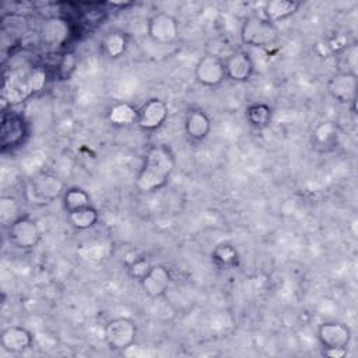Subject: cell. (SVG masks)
Returning <instances> with one entry per match:
<instances>
[{
  "label": "cell",
  "mask_w": 358,
  "mask_h": 358,
  "mask_svg": "<svg viewBox=\"0 0 358 358\" xmlns=\"http://www.w3.org/2000/svg\"><path fill=\"white\" fill-rule=\"evenodd\" d=\"M194 78L201 87H220L227 80L224 60L213 53L203 55L194 66Z\"/></svg>",
  "instance_id": "cell-7"
},
{
  "label": "cell",
  "mask_w": 358,
  "mask_h": 358,
  "mask_svg": "<svg viewBox=\"0 0 358 358\" xmlns=\"http://www.w3.org/2000/svg\"><path fill=\"white\" fill-rule=\"evenodd\" d=\"M67 220L74 229L87 231L96 225V222L99 220V213L92 204H90V206H85L83 208L69 213Z\"/></svg>",
  "instance_id": "cell-24"
},
{
  "label": "cell",
  "mask_w": 358,
  "mask_h": 358,
  "mask_svg": "<svg viewBox=\"0 0 358 358\" xmlns=\"http://www.w3.org/2000/svg\"><path fill=\"white\" fill-rule=\"evenodd\" d=\"M143 292L151 298L158 299L162 298L171 287L172 274L168 267L164 264H152L148 273L138 281Z\"/></svg>",
  "instance_id": "cell-12"
},
{
  "label": "cell",
  "mask_w": 358,
  "mask_h": 358,
  "mask_svg": "<svg viewBox=\"0 0 358 358\" xmlns=\"http://www.w3.org/2000/svg\"><path fill=\"white\" fill-rule=\"evenodd\" d=\"M137 333V323L133 319L119 316L106 322L103 327V340L109 350L123 352L136 343Z\"/></svg>",
  "instance_id": "cell-4"
},
{
  "label": "cell",
  "mask_w": 358,
  "mask_h": 358,
  "mask_svg": "<svg viewBox=\"0 0 358 358\" xmlns=\"http://www.w3.org/2000/svg\"><path fill=\"white\" fill-rule=\"evenodd\" d=\"M62 204L64 211L69 214L71 211H76L78 208H83L85 206L91 204V196L90 193L78 186L66 187L63 196H62Z\"/></svg>",
  "instance_id": "cell-25"
},
{
  "label": "cell",
  "mask_w": 358,
  "mask_h": 358,
  "mask_svg": "<svg viewBox=\"0 0 358 358\" xmlns=\"http://www.w3.org/2000/svg\"><path fill=\"white\" fill-rule=\"evenodd\" d=\"M175 154L166 144H154L147 148L134 186L141 194H151L169 182L175 171Z\"/></svg>",
  "instance_id": "cell-1"
},
{
  "label": "cell",
  "mask_w": 358,
  "mask_h": 358,
  "mask_svg": "<svg viewBox=\"0 0 358 358\" xmlns=\"http://www.w3.org/2000/svg\"><path fill=\"white\" fill-rule=\"evenodd\" d=\"M245 117L253 129L263 130L271 124L273 109L266 102H253L246 106Z\"/></svg>",
  "instance_id": "cell-20"
},
{
  "label": "cell",
  "mask_w": 358,
  "mask_h": 358,
  "mask_svg": "<svg viewBox=\"0 0 358 358\" xmlns=\"http://www.w3.org/2000/svg\"><path fill=\"white\" fill-rule=\"evenodd\" d=\"M323 355L329 358H344L347 355V348H323Z\"/></svg>",
  "instance_id": "cell-29"
},
{
  "label": "cell",
  "mask_w": 358,
  "mask_h": 358,
  "mask_svg": "<svg viewBox=\"0 0 358 358\" xmlns=\"http://www.w3.org/2000/svg\"><path fill=\"white\" fill-rule=\"evenodd\" d=\"M317 340L323 348H347L351 343V329L337 320H327L317 327Z\"/></svg>",
  "instance_id": "cell-11"
},
{
  "label": "cell",
  "mask_w": 358,
  "mask_h": 358,
  "mask_svg": "<svg viewBox=\"0 0 358 358\" xmlns=\"http://www.w3.org/2000/svg\"><path fill=\"white\" fill-rule=\"evenodd\" d=\"M340 141V129L334 122L324 120L317 123L310 133V145L317 152L333 151Z\"/></svg>",
  "instance_id": "cell-16"
},
{
  "label": "cell",
  "mask_w": 358,
  "mask_h": 358,
  "mask_svg": "<svg viewBox=\"0 0 358 358\" xmlns=\"http://www.w3.org/2000/svg\"><path fill=\"white\" fill-rule=\"evenodd\" d=\"M7 234L10 243L22 250L34 249L42 238V232L36 220L28 215H21L20 218H17L7 228Z\"/></svg>",
  "instance_id": "cell-5"
},
{
  "label": "cell",
  "mask_w": 358,
  "mask_h": 358,
  "mask_svg": "<svg viewBox=\"0 0 358 358\" xmlns=\"http://www.w3.org/2000/svg\"><path fill=\"white\" fill-rule=\"evenodd\" d=\"M129 46V39L122 31H110L101 41V49L109 59L122 57Z\"/></svg>",
  "instance_id": "cell-23"
},
{
  "label": "cell",
  "mask_w": 358,
  "mask_h": 358,
  "mask_svg": "<svg viewBox=\"0 0 358 358\" xmlns=\"http://www.w3.org/2000/svg\"><path fill=\"white\" fill-rule=\"evenodd\" d=\"M211 119L200 106H190L185 113L183 129L187 140L193 144L203 143L211 133Z\"/></svg>",
  "instance_id": "cell-10"
},
{
  "label": "cell",
  "mask_w": 358,
  "mask_h": 358,
  "mask_svg": "<svg viewBox=\"0 0 358 358\" xmlns=\"http://www.w3.org/2000/svg\"><path fill=\"white\" fill-rule=\"evenodd\" d=\"M28 136V126L22 116L15 113H4L1 120L0 141L3 150L21 145Z\"/></svg>",
  "instance_id": "cell-13"
},
{
  "label": "cell",
  "mask_w": 358,
  "mask_h": 358,
  "mask_svg": "<svg viewBox=\"0 0 358 358\" xmlns=\"http://www.w3.org/2000/svg\"><path fill=\"white\" fill-rule=\"evenodd\" d=\"M34 344V334L24 326H8L0 333V345L10 354H22Z\"/></svg>",
  "instance_id": "cell-15"
},
{
  "label": "cell",
  "mask_w": 358,
  "mask_h": 358,
  "mask_svg": "<svg viewBox=\"0 0 358 358\" xmlns=\"http://www.w3.org/2000/svg\"><path fill=\"white\" fill-rule=\"evenodd\" d=\"M64 190L66 185L56 173L41 172L28 180L25 194L32 204L46 206L56 199H62Z\"/></svg>",
  "instance_id": "cell-3"
},
{
  "label": "cell",
  "mask_w": 358,
  "mask_h": 358,
  "mask_svg": "<svg viewBox=\"0 0 358 358\" xmlns=\"http://www.w3.org/2000/svg\"><path fill=\"white\" fill-rule=\"evenodd\" d=\"M77 67V57L74 56V53L67 52L63 55V59L60 60L59 64V76L62 80H69L71 77V74L76 71Z\"/></svg>",
  "instance_id": "cell-28"
},
{
  "label": "cell",
  "mask_w": 358,
  "mask_h": 358,
  "mask_svg": "<svg viewBox=\"0 0 358 358\" xmlns=\"http://www.w3.org/2000/svg\"><path fill=\"white\" fill-rule=\"evenodd\" d=\"M239 35L242 43L257 49H268L280 39L277 24L268 21L262 14L246 17L241 25Z\"/></svg>",
  "instance_id": "cell-2"
},
{
  "label": "cell",
  "mask_w": 358,
  "mask_h": 358,
  "mask_svg": "<svg viewBox=\"0 0 358 358\" xmlns=\"http://www.w3.org/2000/svg\"><path fill=\"white\" fill-rule=\"evenodd\" d=\"M301 7L299 1L294 0H270L263 6L262 15L268 21L277 24L292 17Z\"/></svg>",
  "instance_id": "cell-18"
},
{
  "label": "cell",
  "mask_w": 358,
  "mask_h": 358,
  "mask_svg": "<svg viewBox=\"0 0 358 358\" xmlns=\"http://www.w3.org/2000/svg\"><path fill=\"white\" fill-rule=\"evenodd\" d=\"M211 262L221 270H231L239 264V253L232 243L221 242L211 252Z\"/></svg>",
  "instance_id": "cell-22"
},
{
  "label": "cell",
  "mask_w": 358,
  "mask_h": 358,
  "mask_svg": "<svg viewBox=\"0 0 358 358\" xmlns=\"http://www.w3.org/2000/svg\"><path fill=\"white\" fill-rule=\"evenodd\" d=\"M357 91H358V78L355 71H338L327 83L329 95L338 103L351 105L355 110L357 103Z\"/></svg>",
  "instance_id": "cell-8"
},
{
  "label": "cell",
  "mask_w": 358,
  "mask_h": 358,
  "mask_svg": "<svg viewBox=\"0 0 358 358\" xmlns=\"http://www.w3.org/2000/svg\"><path fill=\"white\" fill-rule=\"evenodd\" d=\"M151 263L145 259V257H143V256H137V257H134V259H131L127 264H126V270H127V274H129V277H131L133 280H137V281H140L147 273H148V270L151 268Z\"/></svg>",
  "instance_id": "cell-27"
},
{
  "label": "cell",
  "mask_w": 358,
  "mask_h": 358,
  "mask_svg": "<svg viewBox=\"0 0 358 358\" xmlns=\"http://www.w3.org/2000/svg\"><path fill=\"white\" fill-rule=\"evenodd\" d=\"M21 207L18 200L14 196H1L0 199V221L4 227H10L17 218H20Z\"/></svg>",
  "instance_id": "cell-26"
},
{
  "label": "cell",
  "mask_w": 358,
  "mask_h": 358,
  "mask_svg": "<svg viewBox=\"0 0 358 358\" xmlns=\"http://www.w3.org/2000/svg\"><path fill=\"white\" fill-rule=\"evenodd\" d=\"M41 36L42 41L48 43V46L62 45L69 36V25L62 18H50L43 24Z\"/></svg>",
  "instance_id": "cell-21"
},
{
  "label": "cell",
  "mask_w": 358,
  "mask_h": 358,
  "mask_svg": "<svg viewBox=\"0 0 358 358\" xmlns=\"http://www.w3.org/2000/svg\"><path fill=\"white\" fill-rule=\"evenodd\" d=\"M227 80L246 83L255 73V62L246 50H235L224 59Z\"/></svg>",
  "instance_id": "cell-14"
},
{
  "label": "cell",
  "mask_w": 358,
  "mask_h": 358,
  "mask_svg": "<svg viewBox=\"0 0 358 358\" xmlns=\"http://www.w3.org/2000/svg\"><path fill=\"white\" fill-rule=\"evenodd\" d=\"M46 83V74L42 70H35L31 74H28L24 80L18 81L8 95L10 103H20L24 99L29 98L32 94L41 91Z\"/></svg>",
  "instance_id": "cell-17"
},
{
  "label": "cell",
  "mask_w": 358,
  "mask_h": 358,
  "mask_svg": "<svg viewBox=\"0 0 358 358\" xmlns=\"http://www.w3.org/2000/svg\"><path fill=\"white\" fill-rule=\"evenodd\" d=\"M179 21L172 14L155 13L147 21V36L155 43H173L179 38Z\"/></svg>",
  "instance_id": "cell-9"
},
{
  "label": "cell",
  "mask_w": 358,
  "mask_h": 358,
  "mask_svg": "<svg viewBox=\"0 0 358 358\" xmlns=\"http://www.w3.org/2000/svg\"><path fill=\"white\" fill-rule=\"evenodd\" d=\"M138 115V108L129 102H116L113 103L106 113V119L112 126L127 127L136 124Z\"/></svg>",
  "instance_id": "cell-19"
},
{
  "label": "cell",
  "mask_w": 358,
  "mask_h": 358,
  "mask_svg": "<svg viewBox=\"0 0 358 358\" xmlns=\"http://www.w3.org/2000/svg\"><path fill=\"white\" fill-rule=\"evenodd\" d=\"M169 117L168 103L161 98H148L141 106H138V115L136 126L147 133L159 130Z\"/></svg>",
  "instance_id": "cell-6"
}]
</instances>
